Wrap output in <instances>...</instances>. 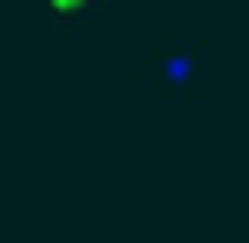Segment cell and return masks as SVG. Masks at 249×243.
Returning <instances> with one entry per match:
<instances>
[{
    "mask_svg": "<svg viewBox=\"0 0 249 243\" xmlns=\"http://www.w3.org/2000/svg\"><path fill=\"white\" fill-rule=\"evenodd\" d=\"M33 7H39V20H46L53 33H86L112 0H33Z\"/></svg>",
    "mask_w": 249,
    "mask_h": 243,
    "instance_id": "obj_1",
    "label": "cell"
}]
</instances>
